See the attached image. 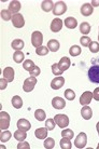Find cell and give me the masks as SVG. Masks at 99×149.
<instances>
[{
    "label": "cell",
    "mask_w": 99,
    "mask_h": 149,
    "mask_svg": "<svg viewBox=\"0 0 99 149\" xmlns=\"http://www.w3.org/2000/svg\"><path fill=\"white\" fill-rule=\"evenodd\" d=\"M88 79L93 83H99V65H93L88 69Z\"/></svg>",
    "instance_id": "1"
},
{
    "label": "cell",
    "mask_w": 99,
    "mask_h": 149,
    "mask_svg": "<svg viewBox=\"0 0 99 149\" xmlns=\"http://www.w3.org/2000/svg\"><path fill=\"white\" fill-rule=\"evenodd\" d=\"M54 121L60 129H66L68 127V124H69V118L66 115H62V113L56 115L54 117Z\"/></svg>",
    "instance_id": "2"
},
{
    "label": "cell",
    "mask_w": 99,
    "mask_h": 149,
    "mask_svg": "<svg viewBox=\"0 0 99 149\" xmlns=\"http://www.w3.org/2000/svg\"><path fill=\"white\" fill-rule=\"evenodd\" d=\"M36 84H37V78H36V77H29V78H27L25 81H24V84H23L24 92H27V93L31 92V91L35 89Z\"/></svg>",
    "instance_id": "3"
},
{
    "label": "cell",
    "mask_w": 99,
    "mask_h": 149,
    "mask_svg": "<svg viewBox=\"0 0 99 149\" xmlns=\"http://www.w3.org/2000/svg\"><path fill=\"white\" fill-rule=\"evenodd\" d=\"M42 42H43V35L40 31H33L31 35V45L35 48H40L42 47Z\"/></svg>",
    "instance_id": "4"
},
{
    "label": "cell",
    "mask_w": 99,
    "mask_h": 149,
    "mask_svg": "<svg viewBox=\"0 0 99 149\" xmlns=\"http://www.w3.org/2000/svg\"><path fill=\"white\" fill-rule=\"evenodd\" d=\"M10 127V115L6 111L0 112V127L1 130H7Z\"/></svg>",
    "instance_id": "5"
},
{
    "label": "cell",
    "mask_w": 99,
    "mask_h": 149,
    "mask_svg": "<svg viewBox=\"0 0 99 149\" xmlns=\"http://www.w3.org/2000/svg\"><path fill=\"white\" fill-rule=\"evenodd\" d=\"M86 144H87V136H86L85 133L81 132L80 134L77 136L75 141H74V146L77 148H84Z\"/></svg>",
    "instance_id": "6"
},
{
    "label": "cell",
    "mask_w": 99,
    "mask_h": 149,
    "mask_svg": "<svg viewBox=\"0 0 99 149\" xmlns=\"http://www.w3.org/2000/svg\"><path fill=\"white\" fill-rule=\"evenodd\" d=\"M67 11V4L64 1H58L54 4L53 8V14L55 15H62Z\"/></svg>",
    "instance_id": "7"
},
{
    "label": "cell",
    "mask_w": 99,
    "mask_h": 149,
    "mask_svg": "<svg viewBox=\"0 0 99 149\" xmlns=\"http://www.w3.org/2000/svg\"><path fill=\"white\" fill-rule=\"evenodd\" d=\"M64 84H65V78L62 77V76H57V77H55L52 80L51 88L53 90H59L64 86Z\"/></svg>",
    "instance_id": "8"
},
{
    "label": "cell",
    "mask_w": 99,
    "mask_h": 149,
    "mask_svg": "<svg viewBox=\"0 0 99 149\" xmlns=\"http://www.w3.org/2000/svg\"><path fill=\"white\" fill-rule=\"evenodd\" d=\"M12 24L15 28H22L24 25H25V21H24V17H23L22 14H14L13 17H12Z\"/></svg>",
    "instance_id": "9"
},
{
    "label": "cell",
    "mask_w": 99,
    "mask_h": 149,
    "mask_svg": "<svg viewBox=\"0 0 99 149\" xmlns=\"http://www.w3.org/2000/svg\"><path fill=\"white\" fill-rule=\"evenodd\" d=\"M52 106L54 107L55 109H58V110H62V109L65 108V106H66V102L64 98L62 97H54L53 98V101H52Z\"/></svg>",
    "instance_id": "10"
},
{
    "label": "cell",
    "mask_w": 99,
    "mask_h": 149,
    "mask_svg": "<svg viewBox=\"0 0 99 149\" xmlns=\"http://www.w3.org/2000/svg\"><path fill=\"white\" fill-rule=\"evenodd\" d=\"M93 98V93L92 92H89V91H86V92H84V93L81 95L80 97V103L81 105H84V106H86V105H88L89 103H91V101H92Z\"/></svg>",
    "instance_id": "11"
},
{
    "label": "cell",
    "mask_w": 99,
    "mask_h": 149,
    "mask_svg": "<svg viewBox=\"0 0 99 149\" xmlns=\"http://www.w3.org/2000/svg\"><path fill=\"white\" fill-rule=\"evenodd\" d=\"M62 28V21L60 19H54L51 23V30L53 33H58Z\"/></svg>",
    "instance_id": "12"
},
{
    "label": "cell",
    "mask_w": 99,
    "mask_h": 149,
    "mask_svg": "<svg viewBox=\"0 0 99 149\" xmlns=\"http://www.w3.org/2000/svg\"><path fill=\"white\" fill-rule=\"evenodd\" d=\"M19 10H21V2L19 1L13 0V1L10 2V4H9V11L11 12L12 14H17Z\"/></svg>",
    "instance_id": "13"
},
{
    "label": "cell",
    "mask_w": 99,
    "mask_h": 149,
    "mask_svg": "<svg viewBox=\"0 0 99 149\" xmlns=\"http://www.w3.org/2000/svg\"><path fill=\"white\" fill-rule=\"evenodd\" d=\"M17 127H19V130L27 132V131H29L30 129H31V124H30V122L28 120L19 119V121H17Z\"/></svg>",
    "instance_id": "14"
},
{
    "label": "cell",
    "mask_w": 99,
    "mask_h": 149,
    "mask_svg": "<svg viewBox=\"0 0 99 149\" xmlns=\"http://www.w3.org/2000/svg\"><path fill=\"white\" fill-rule=\"evenodd\" d=\"M3 78L7 79L8 82H12L14 79V69L12 67H6L3 69Z\"/></svg>",
    "instance_id": "15"
},
{
    "label": "cell",
    "mask_w": 99,
    "mask_h": 149,
    "mask_svg": "<svg viewBox=\"0 0 99 149\" xmlns=\"http://www.w3.org/2000/svg\"><path fill=\"white\" fill-rule=\"evenodd\" d=\"M70 65H71L70 58H69V57H66V56H65V57H62V58H60V61H59V63H58L59 68H60L62 71L69 69Z\"/></svg>",
    "instance_id": "16"
},
{
    "label": "cell",
    "mask_w": 99,
    "mask_h": 149,
    "mask_svg": "<svg viewBox=\"0 0 99 149\" xmlns=\"http://www.w3.org/2000/svg\"><path fill=\"white\" fill-rule=\"evenodd\" d=\"M81 115H82V118H83V119H85V120L92 119L93 111H92V109H91V107H88L87 105H86V106H84L83 108L81 109Z\"/></svg>",
    "instance_id": "17"
},
{
    "label": "cell",
    "mask_w": 99,
    "mask_h": 149,
    "mask_svg": "<svg viewBox=\"0 0 99 149\" xmlns=\"http://www.w3.org/2000/svg\"><path fill=\"white\" fill-rule=\"evenodd\" d=\"M48 130L46 127H39V129L36 130L35 135L39 139H44V138H46V136H48Z\"/></svg>",
    "instance_id": "18"
},
{
    "label": "cell",
    "mask_w": 99,
    "mask_h": 149,
    "mask_svg": "<svg viewBox=\"0 0 99 149\" xmlns=\"http://www.w3.org/2000/svg\"><path fill=\"white\" fill-rule=\"evenodd\" d=\"M81 13L84 16H89L93 13V6L91 3H85L81 8Z\"/></svg>",
    "instance_id": "19"
},
{
    "label": "cell",
    "mask_w": 99,
    "mask_h": 149,
    "mask_svg": "<svg viewBox=\"0 0 99 149\" xmlns=\"http://www.w3.org/2000/svg\"><path fill=\"white\" fill-rule=\"evenodd\" d=\"M65 26L69 29H74L78 26V21L74 17H67L65 19Z\"/></svg>",
    "instance_id": "20"
},
{
    "label": "cell",
    "mask_w": 99,
    "mask_h": 149,
    "mask_svg": "<svg viewBox=\"0 0 99 149\" xmlns=\"http://www.w3.org/2000/svg\"><path fill=\"white\" fill-rule=\"evenodd\" d=\"M48 48L52 52H57L59 49V42L56 39H51L48 42Z\"/></svg>",
    "instance_id": "21"
},
{
    "label": "cell",
    "mask_w": 99,
    "mask_h": 149,
    "mask_svg": "<svg viewBox=\"0 0 99 149\" xmlns=\"http://www.w3.org/2000/svg\"><path fill=\"white\" fill-rule=\"evenodd\" d=\"M12 105H13V107L16 109H19V108H22V106H23V100H22V97L19 96V95H15V96L12 97Z\"/></svg>",
    "instance_id": "22"
},
{
    "label": "cell",
    "mask_w": 99,
    "mask_h": 149,
    "mask_svg": "<svg viewBox=\"0 0 99 149\" xmlns=\"http://www.w3.org/2000/svg\"><path fill=\"white\" fill-rule=\"evenodd\" d=\"M41 8H42L43 11L50 12L51 10H53L54 3L52 2L51 0H44V1H42V3H41Z\"/></svg>",
    "instance_id": "23"
},
{
    "label": "cell",
    "mask_w": 99,
    "mask_h": 149,
    "mask_svg": "<svg viewBox=\"0 0 99 149\" xmlns=\"http://www.w3.org/2000/svg\"><path fill=\"white\" fill-rule=\"evenodd\" d=\"M12 49H14L16 51H21L23 48H24V41L22 39H15V40L12 41L11 43Z\"/></svg>",
    "instance_id": "24"
},
{
    "label": "cell",
    "mask_w": 99,
    "mask_h": 149,
    "mask_svg": "<svg viewBox=\"0 0 99 149\" xmlns=\"http://www.w3.org/2000/svg\"><path fill=\"white\" fill-rule=\"evenodd\" d=\"M14 138L15 139H17L19 142H23V141H25L26 137H27V134H26V132L25 131H22V130H17V131H15L14 132Z\"/></svg>",
    "instance_id": "25"
},
{
    "label": "cell",
    "mask_w": 99,
    "mask_h": 149,
    "mask_svg": "<svg viewBox=\"0 0 99 149\" xmlns=\"http://www.w3.org/2000/svg\"><path fill=\"white\" fill-rule=\"evenodd\" d=\"M59 144H60V148L62 149H71V147H72V144L70 142V139L67 137H62L60 139Z\"/></svg>",
    "instance_id": "26"
},
{
    "label": "cell",
    "mask_w": 99,
    "mask_h": 149,
    "mask_svg": "<svg viewBox=\"0 0 99 149\" xmlns=\"http://www.w3.org/2000/svg\"><path fill=\"white\" fill-rule=\"evenodd\" d=\"M11 136L12 134L10 131L3 130L1 132V134H0V141H1V143H7L8 141H10Z\"/></svg>",
    "instance_id": "27"
},
{
    "label": "cell",
    "mask_w": 99,
    "mask_h": 149,
    "mask_svg": "<svg viewBox=\"0 0 99 149\" xmlns=\"http://www.w3.org/2000/svg\"><path fill=\"white\" fill-rule=\"evenodd\" d=\"M80 31L83 35H85V36L88 35L91 33V25H89L87 22H83L80 25Z\"/></svg>",
    "instance_id": "28"
},
{
    "label": "cell",
    "mask_w": 99,
    "mask_h": 149,
    "mask_svg": "<svg viewBox=\"0 0 99 149\" xmlns=\"http://www.w3.org/2000/svg\"><path fill=\"white\" fill-rule=\"evenodd\" d=\"M35 67H36V65H35V63L31 60H26L23 63V68L27 71H31Z\"/></svg>",
    "instance_id": "29"
},
{
    "label": "cell",
    "mask_w": 99,
    "mask_h": 149,
    "mask_svg": "<svg viewBox=\"0 0 99 149\" xmlns=\"http://www.w3.org/2000/svg\"><path fill=\"white\" fill-rule=\"evenodd\" d=\"M35 118H36L38 121H43V120L46 118L45 111H44L43 109H37L36 112H35Z\"/></svg>",
    "instance_id": "30"
},
{
    "label": "cell",
    "mask_w": 99,
    "mask_h": 149,
    "mask_svg": "<svg viewBox=\"0 0 99 149\" xmlns=\"http://www.w3.org/2000/svg\"><path fill=\"white\" fill-rule=\"evenodd\" d=\"M24 53L22 51H15V53L13 54V60L15 63H22L24 61Z\"/></svg>",
    "instance_id": "31"
},
{
    "label": "cell",
    "mask_w": 99,
    "mask_h": 149,
    "mask_svg": "<svg viewBox=\"0 0 99 149\" xmlns=\"http://www.w3.org/2000/svg\"><path fill=\"white\" fill-rule=\"evenodd\" d=\"M54 146H55V141H54V138L48 137L45 141H44V148L53 149L54 148Z\"/></svg>",
    "instance_id": "32"
},
{
    "label": "cell",
    "mask_w": 99,
    "mask_h": 149,
    "mask_svg": "<svg viewBox=\"0 0 99 149\" xmlns=\"http://www.w3.org/2000/svg\"><path fill=\"white\" fill-rule=\"evenodd\" d=\"M69 53L71 56H79L81 54V48L79 45H72L69 49Z\"/></svg>",
    "instance_id": "33"
},
{
    "label": "cell",
    "mask_w": 99,
    "mask_h": 149,
    "mask_svg": "<svg viewBox=\"0 0 99 149\" xmlns=\"http://www.w3.org/2000/svg\"><path fill=\"white\" fill-rule=\"evenodd\" d=\"M48 47H40V48H37L36 49V53H37L38 55L40 56H45L48 54Z\"/></svg>",
    "instance_id": "34"
},
{
    "label": "cell",
    "mask_w": 99,
    "mask_h": 149,
    "mask_svg": "<svg viewBox=\"0 0 99 149\" xmlns=\"http://www.w3.org/2000/svg\"><path fill=\"white\" fill-rule=\"evenodd\" d=\"M64 94H65V97H66L68 101H73L74 98H75V93L71 89H67L64 92Z\"/></svg>",
    "instance_id": "35"
},
{
    "label": "cell",
    "mask_w": 99,
    "mask_h": 149,
    "mask_svg": "<svg viewBox=\"0 0 99 149\" xmlns=\"http://www.w3.org/2000/svg\"><path fill=\"white\" fill-rule=\"evenodd\" d=\"M89 48V51L92 53H97L99 52V42H96V41H92L91 45H88Z\"/></svg>",
    "instance_id": "36"
},
{
    "label": "cell",
    "mask_w": 99,
    "mask_h": 149,
    "mask_svg": "<svg viewBox=\"0 0 99 149\" xmlns=\"http://www.w3.org/2000/svg\"><path fill=\"white\" fill-rule=\"evenodd\" d=\"M73 131L70 130V129H65V130H62V137H67L69 138V139H72L73 138Z\"/></svg>",
    "instance_id": "37"
},
{
    "label": "cell",
    "mask_w": 99,
    "mask_h": 149,
    "mask_svg": "<svg viewBox=\"0 0 99 149\" xmlns=\"http://www.w3.org/2000/svg\"><path fill=\"white\" fill-rule=\"evenodd\" d=\"M1 17H2V19H4V21H9V19H12V13L9 10H2L1 11Z\"/></svg>",
    "instance_id": "38"
},
{
    "label": "cell",
    "mask_w": 99,
    "mask_h": 149,
    "mask_svg": "<svg viewBox=\"0 0 99 149\" xmlns=\"http://www.w3.org/2000/svg\"><path fill=\"white\" fill-rule=\"evenodd\" d=\"M52 72L55 74V76H60V74H62L64 71L59 68L58 64H53V65H52Z\"/></svg>",
    "instance_id": "39"
},
{
    "label": "cell",
    "mask_w": 99,
    "mask_h": 149,
    "mask_svg": "<svg viewBox=\"0 0 99 149\" xmlns=\"http://www.w3.org/2000/svg\"><path fill=\"white\" fill-rule=\"evenodd\" d=\"M45 127H46L48 131L54 130V127H55V121H54V119L46 120V121H45Z\"/></svg>",
    "instance_id": "40"
},
{
    "label": "cell",
    "mask_w": 99,
    "mask_h": 149,
    "mask_svg": "<svg viewBox=\"0 0 99 149\" xmlns=\"http://www.w3.org/2000/svg\"><path fill=\"white\" fill-rule=\"evenodd\" d=\"M80 42H81V45H83V47H88V45H91V38L87 37V36H83V37L80 39Z\"/></svg>",
    "instance_id": "41"
},
{
    "label": "cell",
    "mask_w": 99,
    "mask_h": 149,
    "mask_svg": "<svg viewBox=\"0 0 99 149\" xmlns=\"http://www.w3.org/2000/svg\"><path fill=\"white\" fill-rule=\"evenodd\" d=\"M40 72H41V70H40V68L38 67V66H36L33 70L29 71V74H31V77H37V76H39V74H40Z\"/></svg>",
    "instance_id": "42"
},
{
    "label": "cell",
    "mask_w": 99,
    "mask_h": 149,
    "mask_svg": "<svg viewBox=\"0 0 99 149\" xmlns=\"http://www.w3.org/2000/svg\"><path fill=\"white\" fill-rule=\"evenodd\" d=\"M30 148V145H29V143H27V142H21L17 145V149H29Z\"/></svg>",
    "instance_id": "43"
},
{
    "label": "cell",
    "mask_w": 99,
    "mask_h": 149,
    "mask_svg": "<svg viewBox=\"0 0 99 149\" xmlns=\"http://www.w3.org/2000/svg\"><path fill=\"white\" fill-rule=\"evenodd\" d=\"M7 86H8V80L2 77V78L0 79V89L4 90L6 88H7Z\"/></svg>",
    "instance_id": "44"
},
{
    "label": "cell",
    "mask_w": 99,
    "mask_h": 149,
    "mask_svg": "<svg viewBox=\"0 0 99 149\" xmlns=\"http://www.w3.org/2000/svg\"><path fill=\"white\" fill-rule=\"evenodd\" d=\"M93 97H94L95 101L99 102V88H96V89L94 90V92H93Z\"/></svg>",
    "instance_id": "45"
},
{
    "label": "cell",
    "mask_w": 99,
    "mask_h": 149,
    "mask_svg": "<svg viewBox=\"0 0 99 149\" xmlns=\"http://www.w3.org/2000/svg\"><path fill=\"white\" fill-rule=\"evenodd\" d=\"M93 6V7H98L99 6V1H97V0H93L92 3H91Z\"/></svg>",
    "instance_id": "46"
},
{
    "label": "cell",
    "mask_w": 99,
    "mask_h": 149,
    "mask_svg": "<svg viewBox=\"0 0 99 149\" xmlns=\"http://www.w3.org/2000/svg\"><path fill=\"white\" fill-rule=\"evenodd\" d=\"M96 127H97V132H98V135H99V122L97 123V125H96Z\"/></svg>",
    "instance_id": "47"
},
{
    "label": "cell",
    "mask_w": 99,
    "mask_h": 149,
    "mask_svg": "<svg viewBox=\"0 0 99 149\" xmlns=\"http://www.w3.org/2000/svg\"><path fill=\"white\" fill-rule=\"evenodd\" d=\"M97 149H99V145H98V146H97Z\"/></svg>",
    "instance_id": "48"
},
{
    "label": "cell",
    "mask_w": 99,
    "mask_h": 149,
    "mask_svg": "<svg viewBox=\"0 0 99 149\" xmlns=\"http://www.w3.org/2000/svg\"><path fill=\"white\" fill-rule=\"evenodd\" d=\"M98 38H99V35H98Z\"/></svg>",
    "instance_id": "49"
},
{
    "label": "cell",
    "mask_w": 99,
    "mask_h": 149,
    "mask_svg": "<svg viewBox=\"0 0 99 149\" xmlns=\"http://www.w3.org/2000/svg\"><path fill=\"white\" fill-rule=\"evenodd\" d=\"M98 40H99V38H98Z\"/></svg>",
    "instance_id": "50"
}]
</instances>
